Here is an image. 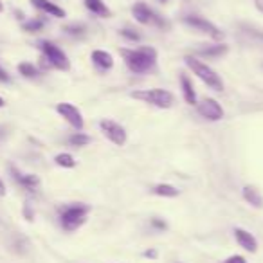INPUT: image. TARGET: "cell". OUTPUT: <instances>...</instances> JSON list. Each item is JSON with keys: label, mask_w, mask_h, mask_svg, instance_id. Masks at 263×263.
I'll return each instance as SVG.
<instances>
[{"label": "cell", "mask_w": 263, "mask_h": 263, "mask_svg": "<svg viewBox=\"0 0 263 263\" xmlns=\"http://www.w3.org/2000/svg\"><path fill=\"white\" fill-rule=\"evenodd\" d=\"M121 56L134 74H148L157 65V51L154 47L121 49Z\"/></svg>", "instance_id": "6da1fadb"}, {"label": "cell", "mask_w": 263, "mask_h": 263, "mask_svg": "<svg viewBox=\"0 0 263 263\" xmlns=\"http://www.w3.org/2000/svg\"><path fill=\"white\" fill-rule=\"evenodd\" d=\"M90 209H92L90 205L81 204V202L62 208L60 209V226H62V229L67 231V233L78 231L87 222V216L90 213Z\"/></svg>", "instance_id": "7a4b0ae2"}, {"label": "cell", "mask_w": 263, "mask_h": 263, "mask_svg": "<svg viewBox=\"0 0 263 263\" xmlns=\"http://www.w3.org/2000/svg\"><path fill=\"white\" fill-rule=\"evenodd\" d=\"M184 62H186L187 69L191 70V72L195 74V76L198 78V80H202L205 85H208L209 88H213V90H223V81L222 78L218 76V74L215 72V70L211 69V67H208L204 62H200V60L193 58V56H186L184 58Z\"/></svg>", "instance_id": "3957f363"}, {"label": "cell", "mask_w": 263, "mask_h": 263, "mask_svg": "<svg viewBox=\"0 0 263 263\" xmlns=\"http://www.w3.org/2000/svg\"><path fill=\"white\" fill-rule=\"evenodd\" d=\"M132 98L141 99V101L148 103V105H154L157 108H170L175 103L172 92L164 90V88H148V90H136L132 92Z\"/></svg>", "instance_id": "277c9868"}, {"label": "cell", "mask_w": 263, "mask_h": 263, "mask_svg": "<svg viewBox=\"0 0 263 263\" xmlns=\"http://www.w3.org/2000/svg\"><path fill=\"white\" fill-rule=\"evenodd\" d=\"M132 15H134V18H136L137 22L143 24V26H155V27H159V29H170L168 20H166L164 16L157 15V13L148 4H144V2H137V4L132 6Z\"/></svg>", "instance_id": "5b68a950"}, {"label": "cell", "mask_w": 263, "mask_h": 263, "mask_svg": "<svg viewBox=\"0 0 263 263\" xmlns=\"http://www.w3.org/2000/svg\"><path fill=\"white\" fill-rule=\"evenodd\" d=\"M38 47H40V51H42V56L51 63L52 69H58V70L70 69V62H69V58H67V54L56 44H52V42H49V40H42L40 44H38Z\"/></svg>", "instance_id": "8992f818"}, {"label": "cell", "mask_w": 263, "mask_h": 263, "mask_svg": "<svg viewBox=\"0 0 263 263\" xmlns=\"http://www.w3.org/2000/svg\"><path fill=\"white\" fill-rule=\"evenodd\" d=\"M184 24L190 27H193L195 31H200L204 34H209L213 40H223V33L215 26L213 22L205 20L204 16H198V15H186L184 16Z\"/></svg>", "instance_id": "52a82bcc"}, {"label": "cell", "mask_w": 263, "mask_h": 263, "mask_svg": "<svg viewBox=\"0 0 263 263\" xmlns=\"http://www.w3.org/2000/svg\"><path fill=\"white\" fill-rule=\"evenodd\" d=\"M99 128H101L103 136H105L110 143L116 144V146H124V144H126V139H128L126 130H124L119 123L110 121V119H103L101 123H99Z\"/></svg>", "instance_id": "ba28073f"}, {"label": "cell", "mask_w": 263, "mask_h": 263, "mask_svg": "<svg viewBox=\"0 0 263 263\" xmlns=\"http://www.w3.org/2000/svg\"><path fill=\"white\" fill-rule=\"evenodd\" d=\"M56 112H58L60 116H62L63 119L70 124V126L76 128L78 132L83 130L85 121H83V116H81V112H80L78 106L70 105V103H60V105L56 106Z\"/></svg>", "instance_id": "9c48e42d"}, {"label": "cell", "mask_w": 263, "mask_h": 263, "mask_svg": "<svg viewBox=\"0 0 263 263\" xmlns=\"http://www.w3.org/2000/svg\"><path fill=\"white\" fill-rule=\"evenodd\" d=\"M197 110L204 119L208 121H220L223 117V108L216 99L213 98H205L202 99L200 103L197 105Z\"/></svg>", "instance_id": "30bf717a"}, {"label": "cell", "mask_w": 263, "mask_h": 263, "mask_svg": "<svg viewBox=\"0 0 263 263\" xmlns=\"http://www.w3.org/2000/svg\"><path fill=\"white\" fill-rule=\"evenodd\" d=\"M11 177L24 187V190L34 191L38 186H40V179H38V175H34V173H20L15 166H11Z\"/></svg>", "instance_id": "8fae6325"}, {"label": "cell", "mask_w": 263, "mask_h": 263, "mask_svg": "<svg viewBox=\"0 0 263 263\" xmlns=\"http://www.w3.org/2000/svg\"><path fill=\"white\" fill-rule=\"evenodd\" d=\"M29 2L36 9L47 13L49 16H54V18H65L67 16L65 9H62L60 6H56L54 2H51V0H29Z\"/></svg>", "instance_id": "7c38bea8"}, {"label": "cell", "mask_w": 263, "mask_h": 263, "mask_svg": "<svg viewBox=\"0 0 263 263\" xmlns=\"http://www.w3.org/2000/svg\"><path fill=\"white\" fill-rule=\"evenodd\" d=\"M234 236H236V241L240 243V247H243L245 251H249V252L258 251V240H256L249 231L241 229V227H236V229H234Z\"/></svg>", "instance_id": "4fadbf2b"}, {"label": "cell", "mask_w": 263, "mask_h": 263, "mask_svg": "<svg viewBox=\"0 0 263 263\" xmlns=\"http://www.w3.org/2000/svg\"><path fill=\"white\" fill-rule=\"evenodd\" d=\"M90 60L99 70H110L114 67V56L106 51H101V49H96L92 51Z\"/></svg>", "instance_id": "5bb4252c"}, {"label": "cell", "mask_w": 263, "mask_h": 263, "mask_svg": "<svg viewBox=\"0 0 263 263\" xmlns=\"http://www.w3.org/2000/svg\"><path fill=\"white\" fill-rule=\"evenodd\" d=\"M227 51H229V47H227L226 44H215V45L197 49L195 52H197L198 56H202V58H220V56H223Z\"/></svg>", "instance_id": "9a60e30c"}, {"label": "cell", "mask_w": 263, "mask_h": 263, "mask_svg": "<svg viewBox=\"0 0 263 263\" xmlns=\"http://www.w3.org/2000/svg\"><path fill=\"white\" fill-rule=\"evenodd\" d=\"M180 85H182V94L187 105H197V92H195L193 81L190 80L187 74H180Z\"/></svg>", "instance_id": "2e32d148"}, {"label": "cell", "mask_w": 263, "mask_h": 263, "mask_svg": "<svg viewBox=\"0 0 263 263\" xmlns=\"http://www.w3.org/2000/svg\"><path fill=\"white\" fill-rule=\"evenodd\" d=\"M85 8H87L90 13H94V15L101 16V18L112 16V11L106 8V4L103 2V0H85Z\"/></svg>", "instance_id": "e0dca14e"}, {"label": "cell", "mask_w": 263, "mask_h": 263, "mask_svg": "<svg viewBox=\"0 0 263 263\" xmlns=\"http://www.w3.org/2000/svg\"><path fill=\"white\" fill-rule=\"evenodd\" d=\"M243 198L247 204H251L252 208L261 209L263 208V197L254 186H245L243 187Z\"/></svg>", "instance_id": "ac0fdd59"}, {"label": "cell", "mask_w": 263, "mask_h": 263, "mask_svg": "<svg viewBox=\"0 0 263 263\" xmlns=\"http://www.w3.org/2000/svg\"><path fill=\"white\" fill-rule=\"evenodd\" d=\"M152 193L157 195V197H164V198H173L179 197V190L172 184H157V186L152 187Z\"/></svg>", "instance_id": "d6986e66"}, {"label": "cell", "mask_w": 263, "mask_h": 263, "mask_svg": "<svg viewBox=\"0 0 263 263\" xmlns=\"http://www.w3.org/2000/svg\"><path fill=\"white\" fill-rule=\"evenodd\" d=\"M18 74H22V76L27 78V80H34V78H38L42 72L34 63L22 62V63H18Z\"/></svg>", "instance_id": "ffe728a7"}, {"label": "cell", "mask_w": 263, "mask_h": 263, "mask_svg": "<svg viewBox=\"0 0 263 263\" xmlns=\"http://www.w3.org/2000/svg\"><path fill=\"white\" fill-rule=\"evenodd\" d=\"M63 31H65V34H69V36L81 38L87 33V26H85V24H69V26L63 27Z\"/></svg>", "instance_id": "44dd1931"}, {"label": "cell", "mask_w": 263, "mask_h": 263, "mask_svg": "<svg viewBox=\"0 0 263 263\" xmlns=\"http://www.w3.org/2000/svg\"><path fill=\"white\" fill-rule=\"evenodd\" d=\"M44 27H45L44 18H31V20H27V22H24L22 29L26 31V33H38V31H42Z\"/></svg>", "instance_id": "7402d4cb"}, {"label": "cell", "mask_w": 263, "mask_h": 263, "mask_svg": "<svg viewBox=\"0 0 263 263\" xmlns=\"http://www.w3.org/2000/svg\"><path fill=\"white\" fill-rule=\"evenodd\" d=\"M90 141H92L90 136H87V134H81V132H76V134H72V136L69 137V143L72 144V146H76V148L87 146Z\"/></svg>", "instance_id": "603a6c76"}, {"label": "cell", "mask_w": 263, "mask_h": 263, "mask_svg": "<svg viewBox=\"0 0 263 263\" xmlns=\"http://www.w3.org/2000/svg\"><path fill=\"white\" fill-rule=\"evenodd\" d=\"M54 162L60 166V168H74L76 166V161L70 154H58L54 157Z\"/></svg>", "instance_id": "cb8c5ba5"}, {"label": "cell", "mask_w": 263, "mask_h": 263, "mask_svg": "<svg viewBox=\"0 0 263 263\" xmlns=\"http://www.w3.org/2000/svg\"><path fill=\"white\" fill-rule=\"evenodd\" d=\"M121 36L126 38L128 42H139L141 40V34L134 29H121Z\"/></svg>", "instance_id": "d4e9b609"}, {"label": "cell", "mask_w": 263, "mask_h": 263, "mask_svg": "<svg viewBox=\"0 0 263 263\" xmlns=\"http://www.w3.org/2000/svg\"><path fill=\"white\" fill-rule=\"evenodd\" d=\"M0 83H11V74L0 65Z\"/></svg>", "instance_id": "484cf974"}, {"label": "cell", "mask_w": 263, "mask_h": 263, "mask_svg": "<svg viewBox=\"0 0 263 263\" xmlns=\"http://www.w3.org/2000/svg\"><path fill=\"white\" fill-rule=\"evenodd\" d=\"M152 226H154L155 229H159V231H166V229H168V223H166L164 220H159V218L152 220Z\"/></svg>", "instance_id": "4316f807"}, {"label": "cell", "mask_w": 263, "mask_h": 263, "mask_svg": "<svg viewBox=\"0 0 263 263\" xmlns=\"http://www.w3.org/2000/svg\"><path fill=\"white\" fill-rule=\"evenodd\" d=\"M24 216H26V220H29V222H33V218H34V211H33V208H31V204H26V205H24Z\"/></svg>", "instance_id": "83f0119b"}, {"label": "cell", "mask_w": 263, "mask_h": 263, "mask_svg": "<svg viewBox=\"0 0 263 263\" xmlns=\"http://www.w3.org/2000/svg\"><path fill=\"white\" fill-rule=\"evenodd\" d=\"M226 263H247V259L240 254H234V256H231V258H227Z\"/></svg>", "instance_id": "f1b7e54d"}, {"label": "cell", "mask_w": 263, "mask_h": 263, "mask_svg": "<svg viewBox=\"0 0 263 263\" xmlns=\"http://www.w3.org/2000/svg\"><path fill=\"white\" fill-rule=\"evenodd\" d=\"M143 256H144V258H150V259H157L159 252L155 251V249H148V251L143 252Z\"/></svg>", "instance_id": "f546056e"}, {"label": "cell", "mask_w": 263, "mask_h": 263, "mask_svg": "<svg viewBox=\"0 0 263 263\" xmlns=\"http://www.w3.org/2000/svg\"><path fill=\"white\" fill-rule=\"evenodd\" d=\"M6 193H8V190H6V184H4V180L0 179V197H6Z\"/></svg>", "instance_id": "4dcf8cb0"}, {"label": "cell", "mask_w": 263, "mask_h": 263, "mask_svg": "<svg viewBox=\"0 0 263 263\" xmlns=\"http://www.w3.org/2000/svg\"><path fill=\"white\" fill-rule=\"evenodd\" d=\"M6 136H8V132H6V126H0V143L6 139Z\"/></svg>", "instance_id": "1f68e13d"}, {"label": "cell", "mask_w": 263, "mask_h": 263, "mask_svg": "<svg viewBox=\"0 0 263 263\" xmlns=\"http://www.w3.org/2000/svg\"><path fill=\"white\" fill-rule=\"evenodd\" d=\"M254 4H256V8H258L259 11L263 13V0H254Z\"/></svg>", "instance_id": "d6a6232c"}, {"label": "cell", "mask_w": 263, "mask_h": 263, "mask_svg": "<svg viewBox=\"0 0 263 263\" xmlns=\"http://www.w3.org/2000/svg\"><path fill=\"white\" fill-rule=\"evenodd\" d=\"M4 106H6V99L0 98V108H4Z\"/></svg>", "instance_id": "836d02e7"}, {"label": "cell", "mask_w": 263, "mask_h": 263, "mask_svg": "<svg viewBox=\"0 0 263 263\" xmlns=\"http://www.w3.org/2000/svg\"><path fill=\"white\" fill-rule=\"evenodd\" d=\"M4 11V4H2V0H0V13Z\"/></svg>", "instance_id": "e575fe53"}, {"label": "cell", "mask_w": 263, "mask_h": 263, "mask_svg": "<svg viewBox=\"0 0 263 263\" xmlns=\"http://www.w3.org/2000/svg\"><path fill=\"white\" fill-rule=\"evenodd\" d=\"M161 2H168V0H161Z\"/></svg>", "instance_id": "d590c367"}]
</instances>
